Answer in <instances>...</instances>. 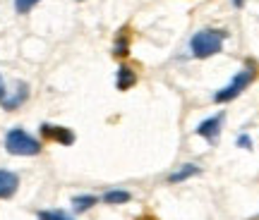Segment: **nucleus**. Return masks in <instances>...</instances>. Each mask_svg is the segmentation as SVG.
<instances>
[{"label":"nucleus","mask_w":259,"mask_h":220,"mask_svg":"<svg viewBox=\"0 0 259 220\" xmlns=\"http://www.w3.org/2000/svg\"><path fill=\"white\" fill-rule=\"evenodd\" d=\"M226 36H228V31H223V29H202V31H197L192 36V41H190V53H192L197 60L213 58V55L221 53Z\"/></svg>","instance_id":"f257e3e1"},{"label":"nucleus","mask_w":259,"mask_h":220,"mask_svg":"<svg viewBox=\"0 0 259 220\" xmlns=\"http://www.w3.org/2000/svg\"><path fill=\"white\" fill-rule=\"evenodd\" d=\"M254 79H257V63H254V60H247L245 67H242L240 72H235V77H233L231 82L226 84L223 89H219V91L213 93V103H231V101H235V98H238V96H240V93L245 91Z\"/></svg>","instance_id":"f03ea898"},{"label":"nucleus","mask_w":259,"mask_h":220,"mask_svg":"<svg viewBox=\"0 0 259 220\" xmlns=\"http://www.w3.org/2000/svg\"><path fill=\"white\" fill-rule=\"evenodd\" d=\"M41 141L34 139L22 127H12L5 134V151L10 156H38L41 153Z\"/></svg>","instance_id":"7ed1b4c3"},{"label":"nucleus","mask_w":259,"mask_h":220,"mask_svg":"<svg viewBox=\"0 0 259 220\" xmlns=\"http://www.w3.org/2000/svg\"><path fill=\"white\" fill-rule=\"evenodd\" d=\"M38 129H41V137L46 139V141H56L60 146H72L74 139H77L72 129L60 127V125H48V122H44Z\"/></svg>","instance_id":"20e7f679"},{"label":"nucleus","mask_w":259,"mask_h":220,"mask_svg":"<svg viewBox=\"0 0 259 220\" xmlns=\"http://www.w3.org/2000/svg\"><path fill=\"white\" fill-rule=\"evenodd\" d=\"M223 120H226V113H216L211 118L202 120V122L197 125V134L204 137L209 144H216V141H219V134H221V129H223Z\"/></svg>","instance_id":"39448f33"},{"label":"nucleus","mask_w":259,"mask_h":220,"mask_svg":"<svg viewBox=\"0 0 259 220\" xmlns=\"http://www.w3.org/2000/svg\"><path fill=\"white\" fill-rule=\"evenodd\" d=\"M27 98H29V84L15 82V89H10L5 93V98L0 101V105H3V110H17L27 103Z\"/></svg>","instance_id":"423d86ee"},{"label":"nucleus","mask_w":259,"mask_h":220,"mask_svg":"<svg viewBox=\"0 0 259 220\" xmlns=\"http://www.w3.org/2000/svg\"><path fill=\"white\" fill-rule=\"evenodd\" d=\"M19 189V175L12 170H0V199L15 196Z\"/></svg>","instance_id":"0eeeda50"},{"label":"nucleus","mask_w":259,"mask_h":220,"mask_svg":"<svg viewBox=\"0 0 259 220\" xmlns=\"http://www.w3.org/2000/svg\"><path fill=\"white\" fill-rule=\"evenodd\" d=\"M135 84H137V72L132 67H127V65L118 67V72H115V89L118 91H130Z\"/></svg>","instance_id":"6e6552de"},{"label":"nucleus","mask_w":259,"mask_h":220,"mask_svg":"<svg viewBox=\"0 0 259 220\" xmlns=\"http://www.w3.org/2000/svg\"><path fill=\"white\" fill-rule=\"evenodd\" d=\"M197 175H202V168L197 163H185V165H180L176 173L168 175V182L180 184V182H185V180H190V177H197Z\"/></svg>","instance_id":"1a4fd4ad"},{"label":"nucleus","mask_w":259,"mask_h":220,"mask_svg":"<svg viewBox=\"0 0 259 220\" xmlns=\"http://www.w3.org/2000/svg\"><path fill=\"white\" fill-rule=\"evenodd\" d=\"M99 201H101V199L94 196V194H77V196H72V211L84 213V211H89L92 206H96Z\"/></svg>","instance_id":"9d476101"},{"label":"nucleus","mask_w":259,"mask_h":220,"mask_svg":"<svg viewBox=\"0 0 259 220\" xmlns=\"http://www.w3.org/2000/svg\"><path fill=\"white\" fill-rule=\"evenodd\" d=\"M130 199H132V194L127 189H108L101 196V201L108 203V206H120V203H127Z\"/></svg>","instance_id":"9b49d317"},{"label":"nucleus","mask_w":259,"mask_h":220,"mask_svg":"<svg viewBox=\"0 0 259 220\" xmlns=\"http://www.w3.org/2000/svg\"><path fill=\"white\" fill-rule=\"evenodd\" d=\"M113 55L115 58H127L130 55V31L122 29L118 38H115V46H113Z\"/></svg>","instance_id":"f8f14e48"},{"label":"nucleus","mask_w":259,"mask_h":220,"mask_svg":"<svg viewBox=\"0 0 259 220\" xmlns=\"http://www.w3.org/2000/svg\"><path fill=\"white\" fill-rule=\"evenodd\" d=\"M36 218L38 220H74L70 213L60 211V208H53V211H38Z\"/></svg>","instance_id":"ddd939ff"},{"label":"nucleus","mask_w":259,"mask_h":220,"mask_svg":"<svg viewBox=\"0 0 259 220\" xmlns=\"http://www.w3.org/2000/svg\"><path fill=\"white\" fill-rule=\"evenodd\" d=\"M41 0H15V10H17L19 15H27V12H31V10L36 8Z\"/></svg>","instance_id":"4468645a"},{"label":"nucleus","mask_w":259,"mask_h":220,"mask_svg":"<svg viewBox=\"0 0 259 220\" xmlns=\"http://www.w3.org/2000/svg\"><path fill=\"white\" fill-rule=\"evenodd\" d=\"M235 144H238L240 148H245V151H252V139H250V134H240Z\"/></svg>","instance_id":"2eb2a0df"},{"label":"nucleus","mask_w":259,"mask_h":220,"mask_svg":"<svg viewBox=\"0 0 259 220\" xmlns=\"http://www.w3.org/2000/svg\"><path fill=\"white\" fill-rule=\"evenodd\" d=\"M5 93H8V86H5V79H3V74H0V101L5 98Z\"/></svg>","instance_id":"dca6fc26"},{"label":"nucleus","mask_w":259,"mask_h":220,"mask_svg":"<svg viewBox=\"0 0 259 220\" xmlns=\"http://www.w3.org/2000/svg\"><path fill=\"white\" fill-rule=\"evenodd\" d=\"M245 5V0H233V8H242Z\"/></svg>","instance_id":"f3484780"},{"label":"nucleus","mask_w":259,"mask_h":220,"mask_svg":"<svg viewBox=\"0 0 259 220\" xmlns=\"http://www.w3.org/2000/svg\"><path fill=\"white\" fill-rule=\"evenodd\" d=\"M137 220H156V218H154V215H139Z\"/></svg>","instance_id":"a211bd4d"},{"label":"nucleus","mask_w":259,"mask_h":220,"mask_svg":"<svg viewBox=\"0 0 259 220\" xmlns=\"http://www.w3.org/2000/svg\"><path fill=\"white\" fill-rule=\"evenodd\" d=\"M79 3H82V0H79Z\"/></svg>","instance_id":"6ab92c4d"}]
</instances>
